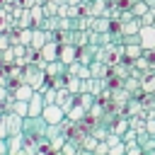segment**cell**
<instances>
[{
  "instance_id": "26",
  "label": "cell",
  "mask_w": 155,
  "mask_h": 155,
  "mask_svg": "<svg viewBox=\"0 0 155 155\" xmlns=\"http://www.w3.org/2000/svg\"><path fill=\"white\" fill-rule=\"evenodd\" d=\"M104 140H107V145L111 148V145H116V143H121V136H116V133L111 131V133H107V138H104Z\"/></svg>"
},
{
  "instance_id": "29",
  "label": "cell",
  "mask_w": 155,
  "mask_h": 155,
  "mask_svg": "<svg viewBox=\"0 0 155 155\" xmlns=\"http://www.w3.org/2000/svg\"><path fill=\"white\" fill-rule=\"evenodd\" d=\"M0 155H7V138H0Z\"/></svg>"
},
{
  "instance_id": "10",
  "label": "cell",
  "mask_w": 155,
  "mask_h": 155,
  "mask_svg": "<svg viewBox=\"0 0 155 155\" xmlns=\"http://www.w3.org/2000/svg\"><path fill=\"white\" fill-rule=\"evenodd\" d=\"M5 119H7V133H10V136H19V133H22V121H24V119L17 116V114H12V111L5 114Z\"/></svg>"
},
{
  "instance_id": "32",
  "label": "cell",
  "mask_w": 155,
  "mask_h": 155,
  "mask_svg": "<svg viewBox=\"0 0 155 155\" xmlns=\"http://www.w3.org/2000/svg\"><path fill=\"white\" fill-rule=\"evenodd\" d=\"M145 2H148V5H150V7H155V0H145Z\"/></svg>"
},
{
  "instance_id": "12",
  "label": "cell",
  "mask_w": 155,
  "mask_h": 155,
  "mask_svg": "<svg viewBox=\"0 0 155 155\" xmlns=\"http://www.w3.org/2000/svg\"><path fill=\"white\" fill-rule=\"evenodd\" d=\"M34 92H36V90H34L31 85H27V82H22V85H19V87H17L15 92H12V97H15V99H19V102H29Z\"/></svg>"
},
{
  "instance_id": "19",
  "label": "cell",
  "mask_w": 155,
  "mask_h": 155,
  "mask_svg": "<svg viewBox=\"0 0 155 155\" xmlns=\"http://www.w3.org/2000/svg\"><path fill=\"white\" fill-rule=\"evenodd\" d=\"M58 155H78V143L68 138V140L63 143V148L58 150Z\"/></svg>"
},
{
  "instance_id": "18",
  "label": "cell",
  "mask_w": 155,
  "mask_h": 155,
  "mask_svg": "<svg viewBox=\"0 0 155 155\" xmlns=\"http://www.w3.org/2000/svg\"><path fill=\"white\" fill-rule=\"evenodd\" d=\"M148 10H150V5H148L145 0H136V2L131 5V12H133V17H143Z\"/></svg>"
},
{
  "instance_id": "3",
  "label": "cell",
  "mask_w": 155,
  "mask_h": 155,
  "mask_svg": "<svg viewBox=\"0 0 155 155\" xmlns=\"http://www.w3.org/2000/svg\"><path fill=\"white\" fill-rule=\"evenodd\" d=\"M138 44L143 51L155 48V27H140L138 29Z\"/></svg>"
},
{
  "instance_id": "9",
  "label": "cell",
  "mask_w": 155,
  "mask_h": 155,
  "mask_svg": "<svg viewBox=\"0 0 155 155\" xmlns=\"http://www.w3.org/2000/svg\"><path fill=\"white\" fill-rule=\"evenodd\" d=\"M27 104H29V116H41V111H44V107H46V104H44V94H41V92H34V94H31V99H29Z\"/></svg>"
},
{
  "instance_id": "14",
  "label": "cell",
  "mask_w": 155,
  "mask_h": 155,
  "mask_svg": "<svg viewBox=\"0 0 155 155\" xmlns=\"http://www.w3.org/2000/svg\"><path fill=\"white\" fill-rule=\"evenodd\" d=\"M85 116H87V111H85V109H82L78 102H75V104H73V109L65 114V119H68V121H73V124H80Z\"/></svg>"
},
{
  "instance_id": "7",
  "label": "cell",
  "mask_w": 155,
  "mask_h": 155,
  "mask_svg": "<svg viewBox=\"0 0 155 155\" xmlns=\"http://www.w3.org/2000/svg\"><path fill=\"white\" fill-rule=\"evenodd\" d=\"M138 29H140V22H138V17L124 19V22L119 24V31H121V36H136V34H138Z\"/></svg>"
},
{
  "instance_id": "17",
  "label": "cell",
  "mask_w": 155,
  "mask_h": 155,
  "mask_svg": "<svg viewBox=\"0 0 155 155\" xmlns=\"http://www.w3.org/2000/svg\"><path fill=\"white\" fill-rule=\"evenodd\" d=\"M140 87H143L145 94H153V92H155V73L143 75V78H140Z\"/></svg>"
},
{
  "instance_id": "11",
  "label": "cell",
  "mask_w": 155,
  "mask_h": 155,
  "mask_svg": "<svg viewBox=\"0 0 155 155\" xmlns=\"http://www.w3.org/2000/svg\"><path fill=\"white\" fill-rule=\"evenodd\" d=\"M29 15H31V27H34V29H36V27H41V24H44V19H46L44 5H39V2H34V5L29 7Z\"/></svg>"
},
{
  "instance_id": "25",
  "label": "cell",
  "mask_w": 155,
  "mask_h": 155,
  "mask_svg": "<svg viewBox=\"0 0 155 155\" xmlns=\"http://www.w3.org/2000/svg\"><path fill=\"white\" fill-rule=\"evenodd\" d=\"M94 155H109V145H107V140H97Z\"/></svg>"
},
{
  "instance_id": "1",
  "label": "cell",
  "mask_w": 155,
  "mask_h": 155,
  "mask_svg": "<svg viewBox=\"0 0 155 155\" xmlns=\"http://www.w3.org/2000/svg\"><path fill=\"white\" fill-rule=\"evenodd\" d=\"M46 133V121L41 119V116H27L24 121H22V136L24 138H41Z\"/></svg>"
},
{
  "instance_id": "27",
  "label": "cell",
  "mask_w": 155,
  "mask_h": 155,
  "mask_svg": "<svg viewBox=\"0 0 155 155\" xmlns=\"http://www.w3.org/2000/svg\"><path fill=\"white\" fill-rule=\"evenodd\" d=\"M10 133H7V119H5V114H0V138H7Z\"/></svg>"
},
{
  "instance_id": "30",
  "label": "cell",
  "mask_w": 155,
  "mask_h": 155,
  "mask_svg": "<svg viewBox=\"0 0 155 155\" xmlns=\"http://www.w3.org/2000/svg\"><path fill=\"white\" fill-rule=\"evenodd\" d=\"M85 0H68V5H82Z\"/></svg>"
},
{
  "instance_id": "22",
  "label": "cell",
  "mask_w": 155,
  "mask_h": 155,
  "mask_svg": "<svg viewBox=\"0 0 155 155\" xmlns=\"http://www.w3.org/2000/svg\"><path fill=\"white\" fill-rule=\"evenodd\" d=\"M65 82H68V75H61V78L51 80V87L53 90H65Z\"/></svg>"
},
{
  "instance_id": "16",
  "label": "cell",
  "mask_w": 155,
  "mask_h": 155,
  "mask_svg": "<svg viewBox=\"0 0 155 155\" xmlns=\"http://www.w3.org/2000/svg\"><path fill=\"white\" fill-rule=\"evenodd\" d=\"M94 99H97V97H94V94H90V92H80V94L75 97V102H78L85 111H90V107L94 104Z\"/></svg>"
},
{
  "instance_id": "20",
  "label": "cell",
  "mask_w": 155,
  "mask_h": 155,
  "mask_svg": "<svg viewBox=\"0 0 155 155\" xmlns=\"http://www.w3.org/2000/svg\"><path fill=\"white\" fill-rule=\"evenodd\" d=\"M94 148H97V138H94L92 133H87V136L82 138V150H90V153H94Z\"/></svg>"
},
{
  "instance_id": "24",
  "label": "cell",
  "mask_w": 155,
  "mask_h": 155,
  "mask_svg": "<svg viewBox=\"0 0 155 155\" xmlns=\"http://www.w3.org/2000/svg\"><path fill=\"white\" fill-rule=\"evenodd\" d=\"M109 155H126V143L121 140V143L111 145V148H109Z\"/></svg>"
},
{
  "instance_id": "23",
  "label": "cell",
  "mask_w": 155,
  "mask_h": 155,
  "mask_svg": "<svg viewBox=\"0 0 155 155\" xmlns=\"http://www.w3.org/2000/svg\"><path fill=\"white\" fill-rule=\"evenodd\" d=\"M128 126H131V124H128L126 119H121V121H119V124L114 126V133H116V136H124V133L128 131Z\"/></svg>"
},
{
  "instance_id": "2",
  "label": "cell",
  "mask_w": 155,
  "mask_h": 155,
  "mask_svg": "<svg viewBox=\"0 0 155 155\" xmlns=\"http://www.w3.org/2000/svg\"><path fill=\"white\" fill-rule=\"evenodd\" d=\"M41 119L46 121V126H61L65 121V111L58 104H46L44 111H41Z\"/></svg>"
},
{
  "instance_id": "15",
  "label": "cell",
  "mask_w": 155,
  "mask_h": 155,
  "mask_svg": "<svg viewBox=\"0 0 155 155\" xmlns=\"http://www.w3.org/2000/svg\"><path fill=\"white\" fill-rule=\"evenodd\" d=\"M10 111H12V114H17V116H22V119H27V116H29V104H27V102L15 99V102H12V107H10ZM10 111H7V114H10Z\"/></svg>"
},
{
  "instance_id": "5",
  "label": "cell",
  "mask_w": 155,
  "mask_h": 155,
  "mask_svg": "<svg viewBox=\"0 0 155 155\" xmlns=\"http://www.w3.org/2000/svg\"><path fill=\"white\" fill-rule=\"evenodd\" d=\"M58 48H61V44H58V41H46V44H44V48L39 51L41 61H46V63L58 61Z\"/></svg>"
},
{
  "instance_id": "8",
  "label": "cell",
  "mask_w": 155,
  "mask_h": 155,
  "mask_svg": "<svg viewBox=\"0 0 155 155\" xmlns=\"http://www.w3.org/2000/svg\"><path fill=\"white\" fill-rule=\"evenodd\" d=\"M65 63H61V61H51V63H46V68H44V73H46V78L48 80H56V78H61V75H65Z\"/></svg>"
},
{
  "instance_id": "13",
  "label": "cell",
  "mask_w": 155,
  "mask_h": 155,
  "mask_svg": "<svg viewBox=\"0 0 155 155\" xmlns=\"http://www.w3.org/2000/svg\"><path fill=\"white\" fill-rule=\"evenodd\" d=\"M46 41H48V39H46V31H44L41 27H36V29L31 31V48H36V51H41Z\"/></svg>"
},
{
  "instance_id": "6",
  "label": "cell",
  "mask_w": 155,
  "mask_h": 155,
  "mask_svg": "<svg viewBox=\"0 0 155 155\" xmlns=\"http://www.w3.org/2000/svg\"><path fill=\"white\" fill-rule=\"evenodd\" d=\"M109 73H111V68H109L107 63H102V61H97V58L90 63V75H92L94 80H107Z\"/></svg>"
},
{
  "instance_id": "21",
  "label": "cell",
  "mask_w": 155,
  "mask_h": 155,
  "mask_svg": "<svg viewBox=\"0 0 155 155\" xmlns=\"http://www.w3.org/2000/svg\"><path fill=\"white\" fill-rule=\"evenodd\" d=\"M126 155H145V153L138 145V140H133V143H126Z\"/></svg>"
},
{
  "instance_id": "28",
  "label": "cell",
  "mask_w": 155,
  "mask_h": 155,
  "mask_svg": "<svg viewBox=\"0 0 155 155\" xmlns=\"http://www.w3.org/2000/svg\"><path fill=\"white\" fill-rule=\"evenodd\" d=\"M145 131H148L150 136H155V116H148V121H145Z\"/></svg>"
},
{
  "instance_id": "31",
  "label": "cell",
  "mask_w": 155,
  "mask_h": 155,
  "mask_svg": "<svg viewBox=\"0 0 155 155\" xmlns=\"http://www.w3.org/2000/svg\"><path fill=\"white\" fill-rule=\"evenodd\" d=\"M51 2H56V5H63V2H68V0H51Z\"/></svg>"
},
{
  "instance_id": "4",
  "label": "cell",
  "mask_w": 155,
  "mask_h": 155,
  "mask_svg": "<svg viewBox=\"0 0 155 155\" xmlns=\"http://www.w3.org/2000/svg\"><path fill=\"white\" fill-rule=\"evenodd\" d=\"M58 61L65 63V65L75 63V61H78V46H75V44H61V48H58Z\"/></svg>"
}]
</instances>
